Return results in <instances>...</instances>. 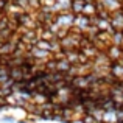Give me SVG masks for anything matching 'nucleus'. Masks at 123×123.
Segmentation results:
<instances>
[{
  "label": "nucleus",
  "instance_id": "obj_1",
  "mask_svg": "<svg viewBox=\"0 0 123 123\" xmlns=\"http://www.w3.org/2000/svg\"><path fill=\"white\" fill-rule=\"evenodd\" d=\"M9 78L16 84L24 81V70H22V67H12V69H9Z\"/></svg>",
  "mask_w": 123,
  "mask_h": 123
},
{
  "label": "nucleus",
  "instance_id": "obj_2",
  "mask_svg": "<svg viewBox=\"0 0 123 123\" xmlns=\"http://www.w3.org/2000/svg\"><path fill=\"white\" fill-rule=\"evenodd\" d=\"M83 123H98V118L92 114H87L83 117Z\"/></svg>",
  "mask_w": 123,
  "mask_h": 123
},
{
  "label": "nucleus",
  "instance_id": "obj_3",
  "mask_svg": "<svg viewBox=\"0 0 123 123\" xmlns=\"http://www.w3.org/2000/svg\"><path fill=\"white\" fill-rule=\"evenodd\" d=\"M0 106H5V98H3V97L0 98Z\"/></svg>",
  "mask_w": 123,
  "mask_h": 123
}]
</instances>
